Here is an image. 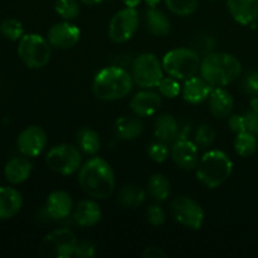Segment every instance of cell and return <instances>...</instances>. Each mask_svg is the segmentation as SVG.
Listing matches in <instances>:
<instances>
[{
  "mask_svg": "<svg viewBox=\"0 0 258 258\" xmlns=\"http://www.w3.org/2000/svg\"><path fill=\"white\" fill-rule=\"evenodd\" d=\"M242 73V63L236 55L226 52H211L201 63V76L213 87H226Z\"/></svg>",
  "mask_w": 258,
  "mask_h": 258,
  "instance_id": "3",
  "label": "cell"
},
{
  "mask_svg": "<svg viewBox=\"0 0 258 258\" xmlns=\"http://www.w3.org/2000/svg\"><path fill=\"white\" fill-rule=\"evenodd\" d=\"M77 237L70 228H58L43 237L38 248L42 258H70L75 256Z\"/></svg>",
  "mask_w": 258,
  "mask_h": 258,
  "instance_id": "7",
  "label": "cell"
},
{
  "mask_svg": "<svg viewBox=\"0 0 258 258\" xmlns=\"http://www.w3.org/2000/svg\"><path fill=\"white\" fill-rule=\"evenodd\" d=\"M45 214L53 221L64 219L72 213V197L66 190H54L48 196L44 206Z\"/></svg>",
  "mask_w": 258,
  "mask_h": 258,
  "instance_id": "17",
  "label": "cell"
},
{
  "mask_svg": "<svg viewBox=\"0 0 258 258\" xmlns=\"http://www.w3.org/2000/svg\"><path fill=\"white\" fill-rule=\"evenodd\" d=\"M148 190L156 203H163L171 193V184L164 174H153L149 179Z\"/></svg>",
  "mask_w": 258,
  "mask_h": 258,
  "instance_id": "27",
  "label": "cell"
},
{
  "mask_svg": "<svg viewBox=\"0 0 258 258\" xmlns=\"http://www.w3.org/2000/svg\"><path fill=\"white\" fill-rule=\"evenodd\" d=\"M227 8L241 25H252L258 19V0H227Z\"/></svg>",
  "mask_w": 258,
  "mask_h": 258,
  "instance_id": "19",
  "label": "cell"
},
{
  "mask_svg": "<svg viewBox=\"0 0 258 258\" xmlns=\"http://www.w3.org/2000/svg\"><path fill=\"white\" fill-rule=\"evenodd\" d=\"M173 218L186 228L198 231L204 222V211L201 204L193 198L186 196H179L173 199L170 206Z\"/></svg>",
  "mask_w": 258,
  "mask_h": 258,
  "instance_id": "10",
  "label": "cell"
},
{
  "mask_svg": "<svg viewBox=\"0 0 258 258\" xmlns=\"http://www.w3.org/2000/svg\"><path fill=\"white\" fill-rule=\"evenodd\" d=\"M249 105H251V110L253 111V112H256L258 115V96L252 98L251 102H249Z\"/></svg>",
  "mask_w": 258,
  "mask_h": 258,
  "instance_id": "43",
  "label": "cell"
},
{
  "mask_svg": "<svg viewBox=\"0 0 258 258\" xmlns=\"http://www.w3.org/2000/svg\"><path fill=\"white\" fill-rule=\"evenodd\" d=\"M48 144V136L44 128L38 125L25 127L17 138V148L27 158H37L44 151Z\"/></svg>",
  "mask_w": 258,
  "mask_h": 258,
  "instance_id": "12",
  "label": "cell"
},
{
  "mask_svg": "<svg viewBox=\"0 0 258 258\" xmlns=\"http://www.w3.org/2000/svg\"><path fill=\"white\" fill-rule=\"evenodd\" d=\"M164 72L163 63L154 53H141L131 66L134 82L143 88L158 87L164 78Z\"/></svg>",
  "mask_w": 258,
  "mask_h": 258,
  "instance_id": "9",
  "label": "cell"
},
{
  "mask_svg": "<svg viewBox=\"0 0 258 258\" xmlns=\"http://www.w3.org/2000/svg\"><path fill=\"white\" fill-rule=\"evenodd\" d=\"M169 155H170V149L166 143L158 140L149 146V156L155 163H164Z\"/></svg>",
  "mask_w": 258,
  "mask_h": 258,
  "instance_id": "35",
  "label": "cell"
},
{
  "mask_svg": "<svg viewBox=\"0 0 258 258\" xmlns=\"http://www.w3.org/2000/svg\"><path fill=\"white\" fill-rule=\"evenodd\" d=\"M33 171V164L27 156H14L4 166V176L13 185H18L29 179Z\"/></svg>",
  "mask_w": 258,
  "mask_h": 258,
  "instance_id": "20",
  "label": "cell"
},
{
  "mask_svg": "<svg viewBox=\"0 0 258 258\" xmlns=\"http://www.w3.org/2000/svg\"><path fill=\"white\" fill-rule=\"evenodd\" d=\"M197 179L209 189L221 186L233 171V163L224 151L209 150L199 159Z\"/></svg>",
  "mask_w": 258,
  "mask_h": 258,
  "instance_id": "4",
  "label": "cell"
},
{
  "mask_svg": "<svg viewBox=\"0 0 258 258\" xmlns=\"http://www.w3.org/2000/svg\"><path fill=\"white\" fill-rule=\"evenodd\" d=\"M154 134L159 141L166 144H173L180 138L179 135V125L174 116L169 113H163L158 116L154 123Z\"/></svg>",
  "mask_w": 258,
  "mask_h": 258,
  "instance_id": "23",
  "label": "cell"
},
{
  "mask_svg": "<svg viewBox=\"0 0 258 258\" xmlns=\"http://www.w3.org/2000/svg\"><path fill=\"white\" fill-rule=\"evenodd\" d=\"M228 126L229 130L233 131L234 134H239L246 131V122H244V116L233 113L228 117Z\"/></svg>",
  "mask_w": 258,
  "mask_h": 258,
  "instance_id": "39",
  "label": "cell"
},
{
  "mask_svg": "<svg viewBox=\"0 0 258 258\" xmlns=\"http://www.w3.org/2000/svg\"><path fill=\"white\" fill-rule=\"evenodd\" d=\"M145 217L148 223L154 227L163 226L166 221L165 212H164V209L159 204H153V206L148 207L145 212Z\"/></svg>",
  "mask_w": 258,
  "mask_h": 258,
  "instance_id": "36",
  "label": "cell"
},
{
  "mask_svg": "<svg viewBox=\"0 0 258 258\" xmlns=\"http://www.w3.org/2000/svg\"><path fill=\"white\" fill-rule=\"evenodd\" d=\"M163 68L169 76L185 81L201 72V57L191 48H175L163 57Z\"/></svg>",
  "mask_w": 258,
  "mask_h": 258,
  "instance_id": "5",
  "label": "cell"
},
{
  "mask_svg": "<svg viewBox=\"0 0 258 258\" xmlns=\"http://www.w3.org/2000/svg\"><path fill=\"white\" fill-rule=\"evenodd\" d=\"M257 138L253 134L248 131L237 134L236 140H234V150L242 158H249L253 155L257 150Z\"/></svg>",
  "mask_w": 258,
  "mask_h": 258,
  "instance_id": "29",
  "label": "cell"
},
{
  "mask_svg": "<svg viewBox=\"0 0 258 258\" xmlns=\"http://www.w3.org/2000/svg\"><path fill=\"white\" fill-rule=\"evenodd\" d=\"M0 34L10 42H19L20 38L25 34L24 27L22 22L15 18H7L0 23Z\"/></svg>",
  "mask_w": 258,
  "mask_h": 258,
  "instance_id": "30",
  "label": "cell"
},
{
  "mask_svg": "<svg viewBox=\"0 0 258 258\" xmlns=\"http://www.w3.org/2000/svg\"><path fill=\"white\" fill-rule=\"evenodd\" d=\"M141 256L144 258H165L168 254H166V252L164 251L163 248H160V247L151 246L145 248V251L141 253Z\"/></svg>",
  "mask_w": 258,
  "mask_h": 258,
  "instance_id": "41",
  "label": "cell"
},
{
  "mask_svg": "<svg viewBox=\"0 0 258 258\" xmlns=\"http://www.w3.org/2000/svg\"><path fill=\"white\" fill-rule=\"evenodd\" d=\"M96 254V246L90 241L77 242L75 256L80 258H92Z\"/></svg>",
  "mask_w": 258,
  "mask_h": 258,
  "instance_id": "37",
  "label": "cell"
},
{
  "mask_svg": "<svg viewBox=\"0 0 258 258\" xmlns=\"http://www.w3.org/2000/svg\"><path fill=\"white\" fill-rule=\"evenodd\" d=\"M78 184L88 197L105 201L115 190V171L107 160L95 155L78 170Z\"/></svg>",
  "mask_w": 258,
  "mask_h": 258,
  "instance_id": "1",
  "label": "cell"
},
{
  "mask_svg": "<svg viewBox=\"0 0 258 258\" xmlns=\"http://www.w3.org/2000/svg\"><path fill=\"white\" fill-rule=\"evenodd\" d=\"M158 90L163 97L175 98L181 93V86L179 83V80L169 76L160 81V83L158 85Z\"/></svg>",
  "mask_w": 258,
  "mask_h": 258,
  "instance_id": "34",
  "label": "cell"
},
{
  "mask_svg": "<svg viewBox=\"0 0 258 258\" xmlns=\"http://www.w3.org/2000/svg\"><path fill=\"white\" fill-rule=\"evenodd\" d=\"M194 138H196V144L199 148L207 149L214 143L217 138V133L213 126L208 125V123H202L197 127Z\"/></svg>",
  "mask_w": 258,
  "mask_h": 258,
  "instance_id": "33",
  "label": "cell"
},
{
  "mask_svg": "<svg viewBox=\"0 0 258 258\" xmlns=\"http://www.w3.org/2000/svg\"><path fill=\"white\" fill-rule=\"evenodd\" d=\"M161 0H145L146 5H148L149 8H156L159 4H160Z\"/></svg>",
  "mask_w": 258,
  "mask_h": 258,
  "instance_id": "44",
  "label": "cell"
},
{
  "mask_svg": "<svg viewBox=\"0 0 258 258\" xmlns=\"http://www.w3.org/2000/svg\"><path fill=\"white\" fill-rule=\"evenodd\" d=\"M134 83L133 75L128 71L118 66H110L96 73L92 92L101 101H117L133 91Z\"/></svg>",
  "mask_w": 258,
  "mask_h": 258,
  "instance_id": "2",
  "label": "cell"
},
{
  "mask_svg": "<svg viewBox=\"0 0 258 258\" xmlns=\"http://www.w3.org/2000/svg\"><path fill=\"white\" fill-rule=\"evenodd\" d=\"M48 42L55 49H70L81 39V30L70 20L59 22L49 28L47 34Z\"/></svg>",
  "mask_w": 258,
  "mask_h": 258,
  "instance_id": "13",
  "label": "cell"
},
{
  "mask_svg": "<svg viewBox=\"0 0 258 258\" xmlns=\"http://www.w3.org/2000/svg\"><path fill=\"white\" fill-rule=\"evenodd\" d=\"M244 90L251 95L258 96V71H252L243 81Z\"/></svg>",
  "mask_w": 258,
  "mask_h": 258,
  "instance_id": "38",
  "label": "cell"
},
{
  "mask_svg": "<svg viewBox=\"0 0 258 258\" xmlns=\"http://www.w3.org/2000/svg\"><path fill=\"white\" fill-rule=\"evenodd\" d=\"M160 93L154 92L151 88H145L136 93L130 101V108L139 117H149L160 110L163 100Z\"/></svg>",
  "mask_w": 258,
  "mask_h": 258,
  "instance_id": "15",
  "label": "cell"
},
{
  "mask_svg": "<svg viewBox=\"0 0 258 258\" xmlns=\"http://www.w3.org/2000/svg\"><path fill=\"white\" fill-rule=\"evenodd\" d=\"M115 134L118 139L125 141H131L138 139L144 131L143 121L135 116H121L116 120Z\"/></svg>",
  "mask_w": 258,
  "mask_h": 258,
  "instance_id": "24",
  "label": "cell"
},
{
  "mask_svg": "<svg viewBox=\"0 0 258 258\" xmlns=\"http://www.w3.org/2000/svg\"><path fill=\"white\" fill-rule=\"evenodd\" d=\"M81 2L86 5H96V4H100V3H102L103 0H81Z\"/></svg>",
  "mask_w": 258,
  "mask_h": 258,
  "instance_id": "45",
  "label": "cell"
},
{
  "mask_svg": "<svg viewBox=\"0 0 258 258\" xmlns=\"http://www.w3.org/2000/svg\"><path fill=\"white\" fill-rule=\"evenodd\" d=\"M146 28L155 37H165L171 29V23L166 14L158 8H149L145 14Z\"/></svg>",
  "mask_w": 258,
  "mask_h": 258,
  "instance_id": "25",
  "label": "cell"
},
{
  "mask_svg": "<svg viewBox=\"0 0 258 258\" xmlns=\"http://www.w3.org/2000/svg\"><path fill=\"white\" fill-rule=\"evenodd\" d=\"M139 28V13L135 8L121 9L111 18L108 24V37L112 42L125 43L134 37Z\"/></svg>",
  "mask_w": 258,
  "mask_h": 258,
  "instance_id": "11",
  "label": "cell"
},
{
  "mask_svg": "<svg viewBox=\"0 0 258 258\" xmlns=\"http://www.w3.org/2000/svg\"><path fill=\"white\" fill-rule=\"evenodd\" d=\"M208 106L213 117L218 120L227 118L232 115L233 111V96L223 87H214L208 98Z\"/></svg>",
  "mask_w": 258,
  "mask_h": 258,
  "instance_id": "21",
  "label": "cell"
},
{
  "mask_svg": "<svg viewBox=\"0 0 258 258\" xmlns=\"http://www.w3.org/2000/svg\"><path fill=\"white\" fill-rule=\"evenodd\" d=\"M0 186H2V185H0Z\"/></svg>",
  "mask_w": 258,
  "mask_h": 258,
  "instance_id": "46",
  "label": "cell"
},
{
  "mask_svg": "<svg viewBox=\"0 0 258 258\" xmlns=\"http://www.w3.org/2000/svg\"><path fill=\"white\" fill-rule=\"evenodd\" d=\"M146 199V193L144 189L136 185H126L120 190L117 196V202L121 207L126 209H135L143 206Z\"/></svg>",
  "mask_w": 258,
  "mask_h": 258,
  "instance_id": "28",
  "label": "cell"
},
{
  "mask_svg": "<svg viewBox=\"0 0 258 258\" xmlns=\"http://www.w3.org/2000/svg\"><path fill=\"white\" fill-rule=\"evenodd\" d=\"M76 143L77 148L86 155L95 156L101 149L100 135L97 131L90 127H83L76 134Z\"/></svg>",
  "mask_w": 258,
  "mask_h": 258,
  "instance_id": "26",
  "label": "cell"
},
{
  "mask_svg": "<svg viewBox=\"0 0 258 258\" xmlns=\"http://www.w3.org/2000/svg\"><path fill=\"white\" fill-rule=\"evenodd\" d=\"M213 88V86L202 76H194L184 81V85L181 86V96L188 103L199 105L204 101H208Z\"/></svg>",
  "mask_w": 258,
  "mask_h": 258,
  "instance_id": "16",
  "label": "cell"
},
{
  "mask_svg": "<svg viewBox=\"0 0 258 258\" xmlns=\"http://www.w3.org/2000/svg\"><path fill=\"white\" fill-rule=\"evenodd\" d=\"M23 196L13 186H0V221H9L20 213Z\"/></svg>",
  "mask_w": 258,
  "mask_h": 258,
  "instance_id": "18",
  "label": "cell"
},
{
  "mask_svg": "<svg viewBox=\"0 0 258 258\" xmlns=\"http://www.w3.org/2000/svg\"><path fill=\"white\" fill-rule=\"evenodd\" d=\"M174 163L183 170H193L199 163V146L185 138L174 141L170 149Z\"/></svg>",
  "mask_w": 258,
  "mask_h": 258,
  "instance_id": "14",
  "label": "cell"
},
{
  "mask_svg": "<svg viewBox=\"0 0 258 258\" xmlns=\"http://www.w3.org/2000/svg\"><path fill=\"white\" fill-rule=\"evenodd\" d=\"M45 164L50 170L59 175H72L82 166V151L75 145L59 144L48 151Z\"/></svg>",
  "mask_w": 258,
  "mask_h": 258,
  "instance_id": "8",
  "label": "cell"
},
{
  "mask_svg": "<svg viewBox=\"0 0 258 258\" xmlns=\"http://www.w3.org/2000/svg\"><path fill=\"white\" fill-rule=\"evenodd\" d=\"M101 217H102V211L97 202L92 199L80 201L73 209V218L81 227L96 226L101 221Z\"/></svg>",
  "mask_w": 258,
  "mask_h": 258,
  "instance_id": "22",
  "label": "cell"
},
{
  "mask_svg": "<svg viewBox=\"0 0 258 258\" xmlns=\"http://www.w3.org/2000/svg\"><path fill=\"white\" fill-rule=\"evenodd\" d=\"M123 4H125V7L127 8H138L139 5H140V3L143 2V0H122Z\"/></svg>",
  "mask_w": 258,
  "mask_h": 258,
  "instance_id": "42",
  "label": "cell"
},
{
  "mask_svg": "<svg viewBox=\"0 0 258 258\" xmlns=\"http://www.w3.org/2000/svg\"><path fill=\"white\" fill-rule=\"evenodd\" d=\"M18 55L30 70H40L49 63L52 57V45L37 33L24 34L18 42Z\"/></svg>",
  "mask_w": 258,
  "mask_h": 258,
  "instance_id": "6",
  "label": "cell"
},
{
  "mask_svg": "<svg viewBox=\"0 0 258 258\" xmlns=\"http://www.w3.org/2000/svg\"><path fill=\"white\" fill-rule=\"evenodd\" d=\"M164 2L171 13L180 17L194 14L199 7V0H164Z\"/></svg>",
  "mask_w": 258,
  "mask_h": 258,
  "instance_id": "31",
  "label": "cell"
},
{
  "mask_svg": "<svg viewBox=\"0 0 258 258\" xmlns=\"http://www.w3.org/2000/svg\"><path fill=\"white\" fill-rule=\"evenodd\" d=\"M244 122H246V131L258 136V115L253 111H248L244 113Z\"/></svg>",
  "mask_w": 258,
  "mask_h": 258,
  "instance_id": "40",
  "label": "cell"
},
{
  "mask_svg": "<svg viewBox=\"0 0 258 258\" xmlns=\"http://www.w3.org/2000/svg\"><path fill=\"white\" fill-rule=\"evenodd\" d=\"M54 9L64 20H73L80 15V4L77 0H55Z\"/></svg>",
  "mask_w": 258,
  "mask_h": 258,
  "instance_id": "32",
  "label": "cell"
}]
</instances>
